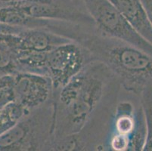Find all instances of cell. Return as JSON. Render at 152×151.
<instances>
[{"instance_id": "obj_1", "label": "cell", "mask_w": 152, "mask_h": 151, "mask_svg": "<svg viewBox=\"0 0 152 151\" xmlns=\"http://www.w3.org/2000/svg\"><path fill=\"white\" fill-rule=\"evenodd\" d=\"M121 88L111 70L94 60L64 86L53 91L54 141L79 133L102 108L117 103Z\"/></svg>"}, {"instance_id": "obj_2", "label": "cell", "mask_w": 152, "mask_h": 151, "mask_svg": "<svg viewBox=\"0 0 152 151\" xmlns=\"http://www.w3.org/2000/svg\"><path fill=\"white\" fill-rule=\"evenodd\" d=\"M95 60L111 70L121 87L139 98L152 87V55L126 42L102 35L96 30L87 33L79 42Z\"/></svg>"}, {"instance_id": "obj_3", "label": "cell", "mask_w": 152, "mask_h": 151, "mask_svg": "<svg viewBox=\"0 0 152 151\" xmlns=\"http://www.w3.org/2000/svg\"><path fill=\"white\" fill-rule=\"evenodd\" d=\"M55 110L50 99L29 111L10 130L0 136V151L52 150Z\"/></svg>"}, {"instance_id": "obj_4", "label": "cell", "mask_w": 152, "mask_h": 151, "mask_svg": "<svg viewBox=\"0 0 152 151\" xmlns=\"http://www.w3.org/2000/svg\"><path fill=\"white\" fill-rule=\"evenodd\" d=\"M146 123L140 101L117 103L112 121L107 150L143 151L146 141Z\"/></svg>"}, {"instance_id": "obj_5", "label": "cell", "mask_w": 152, "mask_h": 151, "mask_svg": "<svg viewBox=\"0 0 152 151\" xmlns=\"http://www.w3.org/2000/svg\"><path fill=\"white\" fill-rule=\"evenodd\" d=\"M95 22L96 31L121 40L152 55V44L134 29L125 17L109 0H83Z\"/></svg>"}, {"instance_id": "obj_6", "label": "cell", "mask_w": 152, "mask_h": 151, "mask_svg": "<svg viewBox=\"0 0 152 151\" xmlns=\"http://www.w3.org/2000/svg\"><path fill=\"white\" fill-rule=\"evenodd\" d=\"M10 4L34 18L68 22L95 29L83 0H24Z\"/></svg>"}, {"instance_id": "obj_7", "label": "cell", "mask_w": 152, "mask_h": 151, "mask_svg": "<svg viewBox=\"0 0 152 151\" xmlns=\"http://www.w3.org/2000/svg\"><path fill=\"white\" fill-rule=\"evenodd\" d=\"M94 60L89 50L76 41L61 44L50 51L47 58V71L53 91L64 86Z\"/></svg>"}, {"instance_id": "obj_8", "label": "cell", "mask_w": 152, "mask_h": 151, "mask_svg": "<svg viewBox=\"0 0 152 151\" xmlns=\"http://www.w3.org/2000/svg\"><path fill=\"white\" fill-rule=\"evenodd\" d=\"M49 77L41 74L18 72L15 74V102L27 111L45 104L53 95Z\"/></svg>"}, {"instance_id": "obj_9", "label": "cell", "mask_w": 152, "mask_h": 151, "mask_svg": "<svg viewBox=\"0 0 152 151\" xmlns=\"http://www.w3.org/2000/svg\"><path fill=\"white\" fill-rule=\"evenodd\" d=\"M136 31L152 44V27L141 0H109Z\"/></svg>"}, {"instance_id": "obj_10", "label": "cell", "mask_w": 152, "mask_h": 151, "mask_svg": "<svg viewBox=\"0 0 152 151\" xmlns=\"http://www.w3.org/2000/svg\"><path fill=\"white\" fill-rule=\"evenodd\" d=\"M28 112L17 102L2 108L0 110V136L15 126Z\"/></svg>"}, {"instance_id": "obj_11", "label": "cell", "mask_w": 152, "mask_h": 151, "mask_svg": "<svg viewBox=\"0 0 152 151\" xmlns=\"http://www.w3.org/2000/svg\"><path fill=\"white\" fill-rule=\"evenodd\" d=\"M144 114L145 117L146 135L145 145L143 151H152V87H148L139 97Z\"/></svg>"}, {"instance_id": "obj_12", "label": "cell", "mask_w": 152, "mask_h": 151, "mask_svg": "<svg viewBox=\"0 0 152 151\" xmlns=\"http://www.w3.org/2000/svg\"><path fill=\"white\" fill-rule=\"evenodd\" d=\"M18 73L15 55L5 43L0 42V77Z\"/></svg>"}, {"instance_id": "obj_13", "label": "cell", "mask_w": 152, "mask_h": 151, "mask_svg": "<svg viewBox=\"0 0 152 151\" xmlns=\"http://www.w3.org/2000/svg\"><path fill=\"white\" fill-rule=\"evenodd\" d=\"M15 102V74L0 77V109Z\"/></svg>"}, {"instance_id": "obj_14", "label": "cell", "mask_w": 152, "mask_h": 151, "mask_svg": "<svg viewBox=\"0 0 152 151\" xmlns=\"http://www.w3.org/2000/svg\"><path fill=\"white\" fill-rule=\"evenodd\" d=\"M152 27V0H141Z\"/></svg>"}, {"instance_id": "obj_15", "label": "cell", "mask_w": 152, "mask_h": 151, "mask_svg": "<svg viewBox=\"0 0 152 151\" xmlns=\"http://www.w3.org/2000/svg\"><path fill=\"white\" fill-rule=\"evenodd\" d=\"M21 1H24V0H0V6H2V5H6V4L21 2Z\"/></svg>"}]
</instances>
